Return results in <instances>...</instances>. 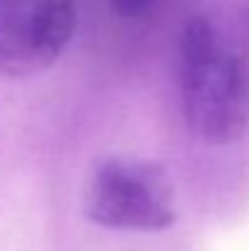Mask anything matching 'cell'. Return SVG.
Listing matches in <instances>:
<instances>
[{"mask_svg":"<svg viewBox=\"0 0 249 251\" xmlns=\"http://www.w3.org/2000/svg\"><path fill=\"white\" fill-rule=\"evenodd\" d=\"M181 102L188 127L208 144H232L249 127V54L215 12L188 17L178 42Z\"/></svg>","mask_w":249,"mask_h":251,"instance_id":"cell-1","label":"cell"},{"mask_svg":"<svg viewBox=\"0 0 249 251\" xmlns=\"http://www.w3.org/2000/svg\"><path fill=\"white\" fill-rule=\"evenodd\" d=\"M85 215L105 229L164 232L176 222L171 176L162 164L149 159H105L88 180Z\"/></svg>","mask_w":249,"mask_h":251,"instance_id":"cell-2","label":"cell"},{"mask_svg":"<svg viewBox=\"0 0 249 251\" xmlns=\"http://www.w3.org/2000/svg\"><path fill=\"white\" fill-rule=\"evenodd\" d=\"M76 0H0V76L32 78L66 51Z\"/></svg>","mask_w":249,"mask_h":251,"instance_id":"cell-3","label":"cell"},{"mask_svg":"<svg viewBox=\"0 0 249 251\" xmlns=\"http://www.w3.org/2000/svg\"><path fill=\"white\" fill-rule=\"evenodd\" d=\"M112 12L120 15L122 20H139L144 15H149L159 0H108Z\"/></svg>","mask_w":249,"mask_h":251,"instance_id":"cell-4","label":"cell"}]
</instances>
